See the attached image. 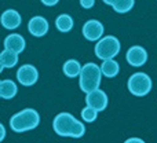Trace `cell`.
Masks as SVG:
<instances>
[{
	"label": "cell",
	"instance_id": "obj_1",
	"mask_svg": "<svg viewBox=\"0 0 157 143\" xmlns=\"http://www.w3.org/2000/svg\"><path fill=\"white\" fill-rule=\"evenodd\" d=\"M52 128L57 135L65 136V138L78 139L83 138L86 134V125L66 111H62L55 116L54 121H52Z\"/></svg>",
	"mask_w": 157,
	"mask_h": 143
},
{
	"label": "cell",
	"instance_id": "obj_2",
	"mask_svg": "<svg viewBox=\"0 0 157 143\" xmlns=\"http://www.w3.org/2000/svg\"><path fill=\"white\" fill-rule=\"evenodd\" d=\"M40 124V114L35 109H24L15 113L10 119V127L14 132H26L32 131Z\"/></svg>",
	"mask_w": 157,
	"mask_h": 143
},
{
	"label": "cell",
	"instance_id": "obj_3",
	"mask_svg": "<svg viewBox=\"0 0 157 143\" xmlns=\"http://www.w3.org/2000/svg\"><path fill=\"white\" fill-rule=\"evenodd\" d=\"M78 77H80L78 78V87H80V89L83 92H86V94H88V92L99 88L102 72H101V68L97 63L88 62L81 66Z\"/></svg>",
	"mask_w": 157,
	"mask_h": 143
},
{
	"label": "cell",
	"instance_id": "obj_4",
	"mask_svg": "<svg viewBox=\"0 0 157 143\" xmlns=\"http://www.w3.org/2000/svg\"><path fill=\"white\" fill-rule=\"evenodd\" d=\"M120 48H121V44H120L119 39L114 36H105L98 40L97 46H95V55L102 61L112 59L120 52Z\"/></svg>",
	"mask_w": 157,
	"mask_h": 143
},
{
	"label": "cell",
	"instance_id": "obj_5",
	"mask_svg": "<svg viewBox=\"0 0 157 143\" xmlns=\"http://www.w3.org/2000/svg\"><path fill=\"white\" fill-rule=\"evenodd\" d=\"M152 85H153L152 78L146 73H142V72L134 73L128 78V83H127L128 91L132 95H135V96H145V95H147L152 91Z\"/></svg>",
	"mask_w": 157,
	"mask_h": 143
},
{
	"label": "cell",
	"instance_id": "obj_6",
	"mask_svg": "<svg viewBox=\"0 0 157 143\" xmlns=\"http://www.w3.org/2000/svg\"><path fill=\"white\" fill-rule=\"evenodd\" d=\"M108 102H109V99H108L106 92L102 91V89H99V88L88 92L86 96L87 106H91V107L95 109L98 113H99V111H103L106 107H108Z\"/></svg>",
	"mask_w": 157,
	"mask_h": 143
},
{
	"label": "cell",
	"instance_id": "obj_7",
	"mask_svg": "<svg viewBox=\"0 0 157 143\" xmlns=\"http://www.w3.org/2000/svg\"><path fill=\"white\" fill-rule=\"evenodd\" d=\"M17 80L25 87H32L39 80V70L33 65H22L17 72Z\"/></svg>",
	"mask_w": 157,
	"mask_h": 143
},
{
	"label": "cell",
	"instance_id": "obj_8",
	"mask_svg": "<svg viewBox=\"0 0 157 143\" xmlns=\"http://www.w3.org/2000/svg\"><path fill=\"white\" fill-rule=\"evenodd\" d=\"M83 36L88 41H98L103 36V25L97 19H90L83 25Z\"/></svg>",
	"mask_w": 157,
	"mask_h": 143
},
{
	"label": "cell",
	"instance_id": "obj_9",
	"mask_svg": "<svg viewBox=\"0 0 157 143\" xmlns=\"http://www.w3.org/2000/svg\"><path fill=\"white\" fill-rule=\"evenodd\" d=\"M127 62L130 63L134 68H139L144 66L147 61V51L141 46H132L130 50L127 51Z\"/></svg>",
	"mask_w": 157,
	"mask_h": 143
},
{
	"label": "cell",
	"instance_id": "obj_10",
	"mask_svg": "<svg viewBox=\"0 0 157 143\" xmlns=\"http://www.w3.org/2000/svg\"><path fill=\"white\" fill-rule=\"evenodd\" d=\"M28 30L35 37H43L48 32V21L44 17L36 15L28 22Z\"/></svg>",
	"mask_w": 157,
	"mask_h": 143
},
{
	"label": "cell",
	"instance_id": "obj_11",
	"mask_svg": "<svg viewBox=\"0 0 157 143\" xmlns=\"http://www.w3.org/2000/svg\"><path fill=\"white\" fill-rule=\"evenodd\" d=\"M22 22V17L19 15V13L17 10H13V8H10V10H6L4 13L2 14V17H0V24H2L3 28H6V29H17V28L21 25Z\"/></svg>",
	"mask_w": 157,
	"mask_h": 143
},
{
	"label": "cell",
	"instance_id": "obj_12",
	"mask_svg": "<svg viewBox=\"0 0 157 143\" xmlns=\"http://www.w3.org/2000/svg\"><path fill=\"white\" fill-rule=\"evenodd\" d=\"M25 46H26L25 39L21 35H17V33H11L4 39V48L11 50L17 54H21L25 50Z\"/></svg>",
	"mask_w": 157,
	"mask_h": 143
},
{
	"label": "cell",
	"instance_id": "obj_13",
	"mask_svg": "<svg viewBox=\"0 0 157 143\" xmlns=\"http://www.w3.org/2000/svg\"><path fill=\"white\" fill-rule=\"evenodd\" d=\"M18 94V87L13 80L7 78L0 83V98L3 99H13L15 95Z\"/></svg>",
	"mask_w": 157,
	"mask_h": 143
},
{
	"label": "cell",
	"instance_id": "obj_14",
	"mask_svg": "<svg viewBox=\"0 0 157 143\" xmlns=\"http://www.w3.org/2000/svg\"><path fill=\"white\" fill-rule=\"evenodd\" d=\"M101 72L105 77L108 78H113L119 74L120 72V65L116 62V61L112 58V59H105L101 65Z\"/></svg>",
	"mask_w": 157,
	"mask_h": 143
},
{
	"label": "cell",
	"instance_id": "obj_15",
	"mask_svg": "<svg viewBox=\"0 0 157 143\" xmlns=\"http://www.w3.org/2000/svg\"><path fill=\"white\" fill-rule=\"evenodd\" d=\"M73 25H75V22L69 14H61V15H58L57 19H55V26H57V29L63 33L71 32V30L73 29Z\"/></svg>",
	"mask_w": 157,
	"mask_h": 143
},
{
	"label": "cell",
	"instance_id": "obj_16",
	"mask_svg": "<svg viewBox=\"0 0 157 143\" xmlns=\"http://www.w3.org/2000/svg\"><path fill=\"white\" fill-rule=\"evenodd\" d=\"M0 59H2L3 66H4L6 69H11L17 65V62H18V54L11 51V50L4 48L2 51V54H0Z\"/></svg>",
	"mask_w": 157,
	"mask_h": 143
},
{
	"label": "cell",
	"instance_id": "obj_17",
	"mask_svg": "<svg viewBox=\"0 0 157 143\" xmlns=\"http://www.w3.org/2000/svg\"><path fill=\"white\" fill-rule=\"evenodd\" d=\"M63 73H65L66 77H71V78H75L80 74V70H81V65L80 62L76 59H68L65 63H63Z\"/></svg>",
	"mask_w": 157,
	"mask_h": 143
},
{
	"label": "cell",
	"instance_id": "obj_18",
	"mask_svg": "<svg viewBox=\"0 0 157 143\" xmlns=\"http://www.w3.org/2000/svg\"><path fill=\"white\" fill-rule=\"evenodd\" d=\"M134 6H135V0H117L112 7H113V10L116 11V13L125 14L132 10Z\"/></svg>",
	"mask_w": 157,
	"mask_h": 143
},
{
	"label": "cell",
	"instance_id": "obj_19",
	"mask_svg": "<svg viewBox=\"0 0 157 143\" xmlns=\"http://www.w3.org/2000/svg\"><path fill=\"white\" fill-rule=\"evenodd\" d=\"M98 117V111L95 109H92L91 106H86V107L81 110V119L86 122H94Z\"/></svg>",
	"mask_w": 157,
	"mask_h": 143
},
{
	"label": "cell",
	"instance_id": "obj_20",
	"mask_svg": "<svg viewBox=\"0 0 157 143\" xmlns=\"http://www.w3.org/2000/svg\"><path fill=\"white\" fill-rule=\"evenodd\" d=\"M94 4H95V0H80V6L83 8H91V7H94Z\"/></svg>",
	"mask_w": 157,
	"mask_h": 143
},
{
	"label": "cell",
	"instance_id": "obj_21",
	"mask_svg": "<svg viewBox=\"0 0 157 143\" xmlns=\"http://www.w3.org/2000/svg\"><path fill=\"white\" fill-rule=\"evenodd\" d=\"M40 2L43 3L44 6H47V7H54V6L58 4L59 0H40Z\"/></svg>",
	"mask_w": 157,
	"mask_h": 143
},
{
	"label": "cell",
	"instance_id": "obj_22",
	"mask_svg": "<svg viewBox=\"0 0 157 143\" xmlns=\"http://www.w3.org/2000/svg\"><path fill=\"white\" fill-rule=\"evenodd\" d=\"M6 139V127L0 122V143Z\"/></svg>",
	"mask_w": 157,
	"mask_h": 143
},
{
	"label": "cell",
	"instance_id": "obj_23",
	"mask_svg": "<svg viewBox=\"0 0 157 143\" xmlns=\"http://www.w3.org/2000/svg\"><path fill=\"white\" fill-rule=\"evenodd\" d=\"M124 143H146V142L142 141L141 138H130V139H127Z\"/></svg>",
	"mask_w": 157,
	"mask_h": 143
},
{
	"label": "cell",
	"instance_id": "obj_24",
	"mask_svg": "<svg viewBox=\"0 0 157 143\" xmlns=\"http://www.w3.org/2000/svg\"><path fill=\"white\" fill-rule=\"evenodd\" d=\"M103 3H105V4H109V6H113L114 3L117 2V0H102Z\"/></svg>",
	"mask_w": 157,
	"mask_h": 143
},
{
	"label": "cell",
	"instance_id": "obj_25",
	"mask_svg": "<svg viewBox=\"0 0 157 143\" xmlns=\"http://www.w3.org/2000/svg\"><path fill=\"white\" fill-rule=\"evenodd\" d=\"M3 69H4V66H3V62H2V59H0V73L3 72Z\"/></svg>",
	"mask_w": 157,
	"mask_h": 143
},
{
	"label": "cell",
	"instance_id": "obj_26",
	"mask_svg": "<svg viewBox=\"0 0 157 143\" xmlns=\"http://www.w3.org/2000/svg\"><path fill=\"white\" fill-rule=\"evenodd\" d=\"M0 83H2V81H0Z\"/></svg>",
	"mask_w": 157,
	"mask_h": 143
}]
</instances>
